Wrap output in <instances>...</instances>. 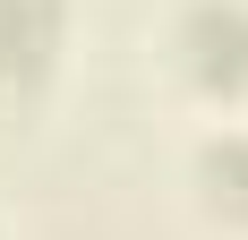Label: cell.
<instances>
[{"mask_svg": "<svg viewBox=\"0 0 248 240\" xmlns=\"http://www.w3.org/2000/svg\"><path fill=\"white\" fill-rule=\"evenodd\" d=\"M60 43V0H0V77H34Z\"/></svg>", "mask_w": 248, "mask_h": 240, "instance_id": "7a4b0ae2", "label": "cell"}, {"mask_svg": "<svg viewBox=\"0 0 248 240\" xmlns=\"http://www.w3.org/2000/svg\"><path fill=\"white\" fill-rule=\"evenodd\" d=\"M180 51L205 86H248V0H197L180 17Z\"/></svg>", "mask_w": 248, "mask_h": 240, "instance_id": "6da1fadb", "label": "cell"}, {"mask_svg": "<svg viewBox=\"0 0 248 240\" xmlns=\"http://www.w3.org/2000/svg\"><path fill=\"white\" fill-rule=\"evenodd\" d=\"M205 180L231 197V206H248V137H223V146H205Z\"/></svg>", "mask_w": 248, "mask_h": 240, "instance_id": "3957f363", "label": "cell"}]
</instances>
